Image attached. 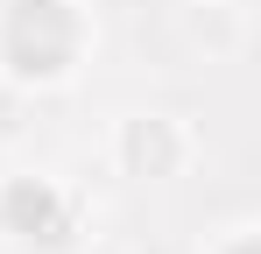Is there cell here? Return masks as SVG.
Returning <instances> with one entry per match:
<instances>
[{
	"mask_svg": "<svg viewBox=\"0 0 261 254\" xmlns=\"http://www.w3.org/2000/svg\"><path fill=\"white\" fill-rule=\"evenodd\" d=\"M7 226L21 240H57V191L49 184H14L7 191Z\"/></svg>",
	"mask_w": 261,
	"mask_h": 254,
	"instance_id": "7a4b0ae2",
	"label": "cell"
},
{
	"mask_svg": "<svg viewBox=\"0 0 261 254\" xmlns=\"http://www.w3.org/2000/svg\"><path fill=\"white\" fill-rule=\"evenodd\" d=\"M78 49V21L64 0H14L7 14V64L29 78H57Z\"/></svg>",
	"mask_w": 261,
	"mask_h": 254,
	"instance_id": "6da1fadb",
	"label": "cell"
},
{
	"mask_svg": "<svg viewBox=\"0 0 261 254\" xmlns=\"http://www.w3.org/2000/svg\"><path fill=\"white\" fill-rule=\"evenodd\" d=\"M233 254H254V240H240V247H233Z\"/></svg>",
	"mask_w": 261,
	"mask_h": 254,
	"instance_id": "3957f363",
	"label": "cell"
}]
</instances>
